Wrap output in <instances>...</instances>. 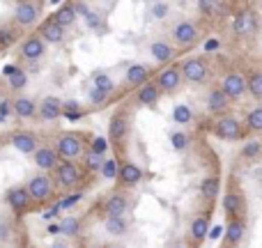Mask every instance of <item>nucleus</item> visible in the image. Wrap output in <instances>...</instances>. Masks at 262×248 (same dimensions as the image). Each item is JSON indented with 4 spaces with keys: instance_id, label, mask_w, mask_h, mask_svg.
Here are the masks:
<instances>
[{
    "instance_id": "32",
    "label": "nucleus",
    "mask_w": 262,
    "mask_h": 248,
    "mask_svg": "<svg viewBox=\"0 0 262 248\" xmlns=\"http://www.w3.org/2000/svg\"><path fill=\"white\" fill-rule=\"evenodd\" d=\"M246 92L253 99H262V72H251V76L246 78Z\"/></svg>"
},
{
    "instance_id": "17",
    "label": "nucleus",
    "mask_w": 262,
    "mask_h": 248,
    "mask_svg": "<svg viewBox=\"0 0 262 248\" xmlns=\"http://www.w3.org/2000/svg\"><path fill=\"white\" fill-rule=\"evenodd\" d=\"M120 184L127 186V189H134V186H138L140 182H143V168L138 166V163L134 161H127L120 166V175H118Z\"/></svg>"
},
{
    "instance_id": "1",
    "label": "nucleus",
    "mask_w": 262,
    "mask_h": 248,
    "mask_svg": "<svg viewBox=\"0 0 262 248\" xmlns=\"http://www.w3.org/2000/svg\"><path fill=\"white\" fill-rule=\"evenodd\" d=\"M85 152V145H83L81 136L76 133H62L55 140V154L62 156L64 161H74V159H81Z\"/></svg>"
},
{
    "instance_id": "25",
    "label": "nucleus",
    "mask_w": 262,
    "mask_h": 248,
    "mask_svg": "<svg viewBox=\"0 0 262 248\" xmlns=\"http://www.w3.org/2000/svg\"><path fill=\"white\" fill-rule=\"evenodd\" d=\"M12 113L16 115L18 120H30L37 115V104L30 99V97H18L12 104Z\"/></svg>"
},
{
    "instance_id": "34",
    "label": "nucleus",
    "mask_w": 262,
    "mask_h": 248,
    "mask_svg": "<svg viewBox=\"0 0 262 248\" xmlns=\"http://www.w3.org/2000/svg\"><path fill=\"white\" fill-rule=\"evenodd\" d=\"M260 154H262V143L260 140H249V143L242 147L239 156L244 159V161H253V159H258Z\"/></svg>"
},
{
    "instance_id": "20",
    "label": "nucleus",
    "mask_w": 262,
    "mask_h": 248,
    "mask_svg": "<svg viewBox=\"0 0 262 248\" xmlns=\"http://www.w3.org/2000/svg\"><path fill=\"white\" fill-rule=\"evenodd\" d=\"M244 237H246V221H228L226 235H223V241H226L228 248H237Z\"/></svg>"
},
{
    "instance_id": "23",
    "label": "nucleus",
    "mask_w": 262,
    "mask_h": 248,
    "mask_svg": "<svg viewBox=\"0 0 262 248\" xmlns=\"http://www.w3.org/2000/svg\"><path fill=\"white\" fill-rule=\"evenodd\" d=\"M149 78V67L147 64H131L124 74V83L131 87H143Z\"/></svg>"
},
{
    "instance_id": "43",
    "label": "nucleus",
    "mask_w": 262,
    "mask_h": 248,
    "mask_svg": "<svg viewBox=\"0 0 262 248\" xmlns=\"http://www.w3.org/2000/svg\"><path fill=\"white\" fill-rule=\"evenodd\" d=\"M106 149H108V140H106L104 136H97V138L92 140V145H90V152L97 154V156H104Z\"/></svg>"
},
{
    "instance_id": "2",
    "label": "nucleus",
    "mask_w": 262,
    "mask_h": 248,
    "mask_svg": "<svg viewBox=\"0 0 262 248\" xmlns=\"http://www.w3.org/2000/svg\"><path fill=\"white\" fill-rule=\"evenodd\" d=\"M223 212L230 221H246V198L239 189H230L223 195Z\"/></svg>"
},
{
    "instance_id": "45",
    "label": "nucleus",
    "mask_w": 262,
    "mask_h": 248,
    "mask_svg": "<svg viewBox=\"0 0 262 248\" xmlns=\"http://www.w3.org/2000/svg\"><path fill=\"white\" fill-rule=\"evenodd\" d=\"M9 239H12V223L0 218V241H9Z\"/></svg>"
},
{
    "instance_id": "50",
    "label": "nucleus",
    "mask_w": 262,
    "mask_h": 248,
    "mask_svg": "<svg viewBox=\"0 0 262 248\" xmlns=\"http://www.w3.org/2000/svg\"><path fill=\"white\" fill-rule=\"evenodd\" d=\"M170 248H186V246H170Z\"/></svg>"
},
{
    "instance_id": "44",
    "label": "nucleus",
    "mask_w": 262,
    "mask_h": 248,
    "mask_svg": "<svg viewBox=\"0 0 262 248\" xmlns=\"http://www.w3.org/2000/svg\"><path fill=\"white\" fill-rule=\"evenodd\" d=\"M78 228H81V226H78L76 218H64V223L60 226V232H62V235H67V237H76Z\"/></svg>"
},
{
    "instance_id": "5",
    "label": "nucleus",
    "mask_w": 262,
    "mask_h": 248,
    "mask_svg": "<svg viewBox=\"0 0 262 248\" xmlns=\"http://www.w3.org/2000/svg\"><path fill=\"white\" fill-rule=\"evenodd\" d=\"M55 179L62 189H76L83 182V170L78 168V163L74 161H62L55 168Z\"/></svg>"
},
{
    "instance_id": "52",
    "label": "nucleus",
    "mask_w": 262,
    "mask_h": 248,
    "mask_svg": "<svg viewBox=\"0 0 262 248\" xmlns=\"http://www.w3.org/2000/svg\"><path fill=\"white\" fill-rule=\"evenodd\" d=\"M108 248H115V246H108Z\"/></svg>"
},
{
    "instance_id": "18",
    "label": "nucleus",
    "mask_w": 262,
    "mask_h": 248,
    "mask_svg": "<svg viewBox=\"0 0 262 248\" xmlns=\"http://www.w3.org/2000/svg\"><path fill=\"white\" fill-rule=\"evenodd\" d=\"M228 106H230V99L223 95L221 87H212L209 95H207V110L209 113L216 115V118H221V115H226Z\"/></svg>"
},
{
    "instance_id": "24",
    "label": "nucleus",
    "mask_w": 262,
    "mask_h": 248,
    "mask_svg": "<svg viewBox=\"0 0 262 248\" xmlns=\"http://www.w3.org/2000/svg\"><path fill=\"white\" fill-rule=\"evenodd\" d=\"M32 156H35L37 168H41V170H55V168L60 166L58 154H55L53 147H39Z\"/></svg>"
},
{
    "instance_id": "15",
    "label": "nucleus",
    "mask_w": 262,
    "mask_h": 248,
    "mask_svg": "<svg viewBox=\"0 0 262 248\" xmlns=\"http://www.w3.org/2000/svg\"><path fill=\"white\" fill-rule=\"evenodd\" d=\"M12 145L18 149L21 154H35L39 149V143H37V136L32 131L26 129H16L12 133Z\"/></svg>"
},
{
    "instance_id": "46",
    "label": "nucleus",
    "mask_w": 262,
    "mask_h": 248,
    "mask_svg": "<svg viewBox=\"0 0 262 248\" xmlns=\"http://www.w3.org/2000/svg\"><path fill=\"white\" fill-rule=\"evenodd\" d=\"M90 101L95 106H99V104H104V101H106V95H101L99 90H95V87H92V90H90Z\"/></svg>"
},
{
    "instance_id": "48",
    "label": "nucleus",
    "mask_w": 262,
    "mask_h": 248,
    "mask_svg": "<svg viewBox=\"0 0 262 248\" xmlns=\"http://www.w3.org/2000/svg\"><path fill=\"white\" fill-rule=\"evenodd\" d=\"M12 113V104H9V101H3V104H0V118H7V115Z\"/></svg>"
},
{
    "instance_id": "10",
    "label": "nucleus",
    "mask_w": 262,
    "mask_h": 248,
    "mask_svg": "<svg viewBox=\"0 0 262 248\" xmlns=\"http://www.w3.org/2000/svg\"><path fill=\"white\" fill-rule=\"evenodd\" d=\"M101 209H104V216L106 218L124 216V214H127V209H129V195L122 193V191H118V193H111L108 198L104 200Z\"/></svg>"
},
{
    "instance_id": "11",
    "label": "nucleus",
    "mask_w": 262,
    "mask_h": 248,
    "mask_svg": "<svg viewBox=\"0 0 262 248\" xmlns=\"http://www.w3.org/2000/svg\"><path fill=\"white\" fill-rule=\"evenodd\" d=\"M44 55H46V44L39 35H30L23 39V44H21V58L23 60L37 62V60H41Z\"/></svg>"
},
{
    "instance_id": "12",
    "label": "nucleus",
    "mask_w": 262,
    "mask_h": 248,
    "mask_svg": "<svg viewBox=\"0 0 262 248\" xmlns=\"http://www.w3.org/2000/svg\"><path fill=\"white\" fill-rule=\"evenodd\" d=\"M154 83H157V87L161 92H175L182 83V69L177 67V64H170V67L159 72V76Z\"/></svg>"
},
{
    "instance_id": "9",
    "label": "nucleus",
    "mask_w": 262,
    "mask_h": 248,
    "mask_svg": "<svg viewBox=\"0 0 262 248\" xmlns=\"http://www.w3.org/2000/svg\"><path fill=\"white\" fill-rule=\"evenodd\" d=\"M39 18V7L35 3H16L14 5V26L16 28H30Z\"/></svg>"
},
{
    "instance_id": "6",
    "label": "nucleus",
    "mask_w": 262,
    "mask_h": 248,
    "mask_svg": "<svg viewBox=\"0 0 262 248\" xmlns=\"http://www.w3.org/2000/svg\"><path fill=\"white\" fill-rule=\"evenodd\" d=\"M7 205L14 209V214H18V216H26V214L32 212V198L30 193H28L26 186H12V189L7 191Z\"/></svg>"
},
{
    "instance_id": "37",
    "label": "nucleus",
    "mask_w": 262,
    "mask_h": 248,
    "mask_svg": "<svg viewBox=\"0 0 262 248\" xmlns=\"http://www.w3.org/2000/svg\"><path fill=\"white\" fill-rule=\"evenodd\" d=\"M83 166H85L88 172H101V166H104V156H97V154L88 152L83 156Z\"/></svg>"
},
{
    "instance_id": "39",
    "label": "nucleus",
    "mask_w": 262,
    "mask_h": 248,
    "mask_svg": "<svg viewBox=\"0 0 262 248\" xmlns=\"http://www.w3.org/2000/svg\"><path fill=\"white\" fill-rule=\"evenodd\" d=\"M170 143H172V149L184 152V149L189 147V136H186V131H172V133H170Z\"/></svg>"
},
{
    "instance_id": "14",
    "label": "nucleus",
    "mask_w": 262,
    "mask_h": 248,
    "mask_svg": "<svg viewBox=\"0 0 262 248\" xmlns=\"http://www.w3.org/2000/svg\"><path fill=\"white\" fill-rule=\"evenodd\" d=\"M198 37H200L198 28H195V23H191V21H182L172 28V39H175L180 46H193L195 41H198Z\"/></svg>"
},
{
    "instance_id": "16",
    "label": "nucleus",
    "mask_w": 262,
    "mask_h": 248,
    "mask_svg": "<svg viewBox=\"0 0 262 248\" xmlns=\"http://www.w3.org/2000/svg\"><path fill=\"white\" fill-rule=\"evenodd\" d=\"M255 26H258V21H255V14L249 12V9H242V12H237L235 18H232V32H235L237 37L251 35V32L255 30Z\"/></svg>"
},
{
    "instance_id": "3",
    "label": "nucleus",
    "mask_w": 262,
    "mask_h": 248,
    "mask_svg": "<svg viewBox=\"0 0 262 248\" xmlns=\"http://www.w3.org/2000/svg\"><path fill=\"white\" fill-rule=\"evenodd\" d=\"M180 69H182V78H184L186 83H193V85L205 83L209 76V67L203 58H186L184 62L180 64Z\"/></svg>"
},
{
    "instance_id": "30",
    "label": "nucleus",
    "mask_w": 262,
    "mask_h": 248,
    "mask_svg": "<svg viewBox=\"0 0 262 248\" xmlns=\"http://www.w3.org/2000/svg\"><path fill=\"white\" fill-rule=\"evenodd\" d=\"M219 191H221V179H219L216 175L205 177V179L200 182V193H203L205 200H216Z\"/></svg>"
},
{
    "instance_id": "49",
    "label": "nucleus",
    "mask_w": 262,
    "mask_h": 248,
    "mask_svg": "<svg viewBox=\"0 0 262 248\" xmlns=\"http://www.w3.org/2000/svg\"><path fill=\"white\" fill-rule=\"evenodd\" d=\"M53 248H67V244H64V241H55Z\"/></svg>"
},
{
    "instance_id": "40",
    "label": "nucleus",
    "mask_w": 262,
    "mask_h": 248,
    "mask_svg": "<svg viewBox=\"0 0 262 248\" xmlns=\"http://www.w3.org/2000/svg\"><path fill=\"white\" fill-rule=\"evenodd\" d=\"M246 126H249L251 131H262V106H255V108L249 113Z\"/></svg>"
},
{
    "instance_id": "47",
    "label": "nucleus",
    "mask_w": 262,
    "mask_h": 248,
    "mask_svg": "<svg viewBox=\"0 0 262 248\" xmlns=\"http://www.w3.org/2000/svg\"><path fill=\"white\" fill-rule=\"evenodd\" d=\"M76 202H78V195H69V198L64 200V202H60V205H58V209H69V207H74Z\"/></svg>"
},
{
    "instance_id": "51",
    "label": "nucleus",
    "mask_w": 262,
    "mask_h": 248,
    "mask_svg": "<svg viewBox=\"0 0 262 248\" xmlns=\"http://www.w3.org/2000/svg\"><path fill=\"white\" fill-rule=\"evenodd\" d=\"M95 248H108V246H95Z\"/></svg>"
},
{
    "instance_id": "29",
    "label": "nucleus",
    "mask_w": 262,
    "mask_h": 248,
    "mask_svg": "<svg viewBox=\"0 0 262 248\" xmlns=\"http://www.w3.org/2000/svg\"><path fill=\"white\" fill-rule=\"evenodd\" d=\"M191 239L195 241V244H200V241H205V237L209 235V218L207 216H195L193 221H191Z\"/></svg>"
},
{
    "instance_id": "22",
    "label": "nucleus",
    "mask_w": 262,
    "mask_h": 248,
    "mask_svg": "<svg viewBox=\"0 0 262 248\" xmlns=\"http://www.w3.org/2000/svg\"><path fill=\"white\" fill-rule=\"evenodd\" d=\"M39 37L44 39V44H60L64 39V30L53 21V18H46L39 26Z\"/></svg>"
},
{
    "instance_id": "7",
    "label": "nucleus",
    "mask_w": 262,
    "mask_h": 248,
    "mask_svg": "<svg viewBox=\"0 0 262 248\" xmlns=\"http://www.w3.org/2000/svg\"><path fill=\"white\" fill-rule=\"evenodd\" d=\"M28 193H30L32 202H46L53 193V182L46 175H35L30 182H28Z\"/></svg>"
},
{
    "instance_id": "33",
    "label": "nucleus",
    "mask_w": 262,
    "mask_h": 248,
    "mask_svg": "<svg viewBox=\"0 0 262 248\" xmlns=\"http://www.w3.org/2000/svg\"><path fill=\"white\" fill-rule=\"evenodd\" d=\"M95 90H99L101 95H113V90H115V83H113V78L108 76V74H97L95 76Z\"/></svg>"
},
{
    "instance_id": "38",
    "label": "nucleus",
    "mask_w": 262,
    "mask_h": 248,
    "mask_svg": "<svg viewBox=\"0 0 262 248\" xmlns=\"http://www.w3.org/2000/svg\"><path fill=\"white\" fill-rule=\"evenodd\" d=\"M172 120H175L177 124H189L191 120H193V113H191L189 106L180 104V106H175V110H172Z\"/></svg>"
},
{
    "instance_id": "31",
    "label": "nucleus",
    "mask_w": 262,
    "mask_h": 248,
    "mask_svg": "<svg viewBox=\"0 0 262 248\" xmlns=\"http://www.w3.org/2000/svg\"><path fill=\"white\" fill-rule=\"evenodd\" d=\"M106 232L108 235H113V237H122V235H127V230H129V223H127V218L124 216H115V218H106Z\"/></svg>"
},
{
    "instance_id": "42",
    "label": "nucleus",
    "mask_w": 262,
    "mask_h": 248,
    "mask_svg": "<svg viewBox=\"0 0 262 248\" xmlns=\"http://www.w3.org/2000/svg\"><path fill=\"white\" fill-rule=\"evenodd\" d=\"M168 12H170V5L168 3H152L149 5V16H154V18H166Z\"/></svg>"
},
{
    "instance_id": "8",
    "label": "nucleus",
    "mask_w": 262,
    "mask_h": 248,
    "mask_svg": "<svg viewBox=\"0 0 262 248\" xmlns=\"http://www.w3.org/2000/svg\"><path fill=\"white\" fill-rule=\"evenodd\" d=\"M221 90H223V95H226L230 101L242 99V97L246 95V78H244V74H239V72H230L226 78H223Z\"/></svg>"
},
{
    "instance_id": "36",
    "label": "nucleus",
    "mask_w": 262,
    "mask_h": 248,
    "mask_svg": "<svg viewBox=\"0 0 262 248\" xmlns=\"http://www.w3.org/2000/svg\"><path fill=\"white\" fill-rule=\"evenodd\" d=\"M101 175H104V179L108 182H115L120 175V163L115 161V159H104V166H101Z\"/></svg>"
},
{
    "instance_id": "13",
    "label": "nucleus",
    "mask_w": 262,
    "mask_h": 248,
    "mask_svg": "<svg viewBox=\"0 0 262 248\" xmlns=\"http://www.w3.org/2000/svg\"><path fill=\"white\" fill-rule=\"evenodd\" d=\"M129 133V115L127 110H115L108 122V136L113 143H122Z\"/></svg>"
},
{
    "instance_id": "28",
    "label": "nucleus",
    "mask_w": 262,
    "mask_h": 248,
    "mask_svg": "<svg viewBox=\"0 0 262 248\" xmlns=\"http://www.w3.org/2000/svg\"><path fill=\"white\" fill-rule=\"evenodd\" d=\"M149 53H152V58L157 60V62H168V60H172V55H175V49H172L168 41H152L149 44Z\"/></svg>"
},
{
    "instance_id": "26",
    "label": "nucleus",
    "mask_w": 262,
    "mask_h": 248,
    "mask_svg": "<svg viewBox=\"0 0 262 248\" xmlns=\"http://www.w3.org/2000/svg\"><path fill=\"white\" fill-rule=\"evenodd\" d=\"M76 16H78L76 5H60V7L53 12V16H51V18H53V21L64 30V28H69L74 21H76Z\"/></svg>"
},
{
    "instance_id": "19",
    "label": "nucleus",
    "mask_w": 262,
    "mask_h": 248,
    "mask_svg": "<svg viewBox=\"0 0 262 248\" xmlns=\"http://www.w3.org/2000/svg\"><path fill=\"white\" fill-rule=\"evenodd\" d=\"M62 99H58V97H44V99L39 101V106H37V113H39V118L44 120H58L60 115H62Z\"/></svg>"
},
{
    "instance_id": "35",
    "label": "nucleus",
    "mask_w": 262,
    "mask_h": 248,
    "mask_svg": "<svg viewBox=\"0 0 262 248\" xmlns=\"http://www.w3.org/2000/svg\"><path fill=\"white\" fill-rule=\"evenodd\" d=\"M18 39V28L16 26H3L0 28V49H7Z\"/></svg>"
},
{
    "instance_id": "41",
    "label": "nucleus",
    "mask_w": 262,
    "mask_h": 248,
    "mask_svg": "<svg viewBox=\"0 0 262 248\" xmlns=\"http://www.w3.org/2000/svg\"><path fill=\"white\" fill-rule=\"evenodd\" d=\"M62 113L67 115L69 120H76V118H81V104H78V101H64L62 104Z\"/></svg>"
},
{
    "instance_id": "4",
    "label": "nucleus",
    "mask_w": 262,
    "mask_h": 248,
    "mask_svg": "<svg viewBox=\"0 0 262 248\" xmlns=\"http://www.w3.org/2000/svg\"><path fill=\"white\" fill-rule=\"evenodd\" d=\"M212 131L221 140H239L242 136H244L242 122L237 118H232V115H221V118H216V122L212 124Z\"/></svg>"
},
{
    "instance_id": "27",
    "label": "nucleus",
    "mask_w": 262,
    "mask_h": 248,
    "mask_svg": "<svg viewBox=\"0 0 262 248\" xmlns=\"http://www.w3.org/2000/svg\"><path fill=\"white\" fill-rule=\"evenodd\" d=\"M3 72H5V76H7V83L12 90H23V87H26L28 72H23L21 67H12V64H9V67H5Z\"/></svg>"
},
{
    "instance_id": "21",
    "label": "nucleus",
    "mask_w": 262,
    "mask_h": 248,
    "mask_svg": "<svg viewBox=\"0 0 262 248\" xmlns=\"http://www.w3.org/2000/svg\"><path fill=\"white\" fill-rule=\"evenodd\" d=\"M163 92L157 87V83H145L143 87H138V92H136V104L140 106H157L159 99H161Z\"/></svg>"
}]
</instances>
